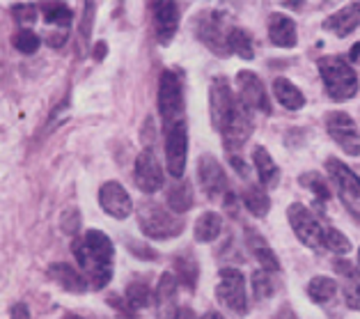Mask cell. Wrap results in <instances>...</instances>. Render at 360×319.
<instances>
[{"mask_svg":"<svg viewBox=\"0 0 360 319\" xmlns=\"http://www.w3.org/2000/svg\"><path fill=\"white\" fill-rule=\"evenodd\" d=\"M177 278H174V273L165 271L159 285H156V292H154V304L159 308L161 317H168V315H174V299H177Z\"/></svg>","mask_w":360,"mask_h":319,"instance_id":"44dd1931","label":"cell"},{"mask_svg":"<svg viewBox=\"0 0 360 319\" xmlns=\"http://www.w3.org/2000/svg\"><path fill=\"white\" fill-rule=\"evenodd\" d=\"M10 319H30V310L25 304H14L10 308Z\"/></svg>","mask_w":360,"mask_h":319,"instance_id":"f35d334b","label":"cell"},{"mask_svg":"<svg viewBox=\"0 0 360 319\" xmlns=\"http://www.w3.org/2000/svg\"><path fill=\"white\" fill-rule=\"evenodd\" d=\"M103 56H106V44H101V42H99V44H96V49H94V58H96V60H101Z\"/></svg>","mask_w":360,"mask_h":319,"instance_id":"f6af8a7d","label":"cell"},{"mask_svg":"<svg viewBox=\"0 0 360 319\" xmlns=\"http://www.w3.org/2000/svg\"><path fill=\"white\" fill-rule=\"evenodd\" d=\"M227 156H230V163L234 165V170L239 173L241 177H245V173H248V170H245V163L241 161V158L236 156V154H227Z\"/></svg>","mask_w":360,"mask_h":319,"instance_id":"b9f144b4","label":"cell"},{"mask_svg":"<svg viewBox=\"0 0 360 319\" xmlns=\"http://www.w3.org/2000/svg\"><path fill=\"white\" fill-rule=\"evenodd\" d=\"M287 218H289V225L294 230V234L298 237V242L307 248H312V251H323V234H326L328 225H323L310 209L301 205V202L289 205Z\"/></svg>","mask_w":360,"mask_h":319,"instance_id":"52a82bcc","label":"cell"},{"mask_svg":"<svg viewBox=\"0 0 360 319\" xmlns=\"http://www.w3.org/2000/svg\"><path fill=\"white\" fill-rule=\"evenodd\" d=\"M186 156H188V127L186 122H181L165 131V163H168V173L174 180H181L184 177Z\"/></svg>","mask_w":360,"mask_h":319,"instance_id":"30bf717a","label":"cell"},{"mask_svg":"<svg viewBox=\"0 0 360 319\" xmlns=\"http://www.w3.org/2000/svg\"><path fill=\"white\" fill-rule=\"evenodd\" d=\"M323 251L338 253V255H347L351 251V242L335 227H326V234H323Z\"/></svg>","mask_w":360,"mask_h":319,"instance_id":"1f68e13d","label":"cell"},{"mask_svg":"<svg viewBox=\"0 0 360 319\" xmlns=\"http://www.w3.org/2000/svg\"><path fill=\"white\" fill-rule=\"evenodd\" d=\"M138 223L143 234L149 239H156V242H163V239H172L184 232V220L174 214L172 209H165L159 202H140L138 207Z\"/></svg>","mask_w":360,"mask_h":319,"instance_id":"5b68a950","label":"cell"},{"mask_svg":"<svg viewBox=\"0 0 360 319\" xmlns=\"http://www.w3.org/2000/svg\"><path fill=\"white\" fill-rule=\"evenodd\" d=\"M63 232L65 234H76L78 230H81V214H78V209H67L63 214Z\"/></svg>","mask_w":360,"mask_h":319,"instance_id":"8d00e7d4","label":"cell"},{"mask_svg":"<svg viewBox=\"0 0 360 319\" xmlns=\"http://www.w3.org/2000/svg\"><path fill=\"white\" fill-rule=\"evenodd\" d=\"M10 12L14 16V21H19V23H34L37 21V10H34L32 5H14Z\"/></svg>","mask_w":360,"mask_h":319,"instance_id":"74e56055","label":"cell"},{"mask_svg":"<svg viewBox=\"0 0 360 319\" xmlns=\"http://www.w3.org/2000/svg\"><path fill=\"white\" fill-rule=\"evenodd\" d=\"M165 198H168V207L174 211V214H184V211H188L193 207V186L188 182H179V184H172L168 193H165Z\"/></svg>","mask_w":360,"mask_h":319,"instance_id":"4316f807","label":"cell"},{"mask_svg":"<svg viewBox=\"0 0 360 319\" xmlns=\"http://www.w3.org/2000/svg\"><path fill=\"white\" fill-rule=\"evenodd\" d=\"M179 28V10L174 3H156L154 5V30H156V37H159L161 46H168V44L174 39Z\"/></svg>","mask_w":360,"mask_h":319,"instance_id":"2e32d148","label":"cell"},{"mask_svg":"<svg viewBox=\"0 0 360 319\" xmlns=\"http://www.w3.org/2000/svg\"><path fill=\"white\" fill-rule=\"evenodd\" d=\"M65 39H67V30H58V32L49 35V37H46V42L51 44V46H63Z\"/></svg>","mask_w":360,"mask_h":319,"instance_id":"60d3db41","label":"cell"},{"mask_svg":"<svg viewBox=\"0 0 360 319\" xmlns=\"http://www.w3.org/2000/svg\"><path fill=\"white\" fill-rule=\"evenodd\" d=\"M99 205L112 218H129L134 211V202L127 189L120 182H106L99 189Z\"/></svg>","mask_w":360,"mask_h":319,"instance_id":"9a60e30c","label":"cell"},{"mask_svg":"<svg viewBox=\"0 0 360 319\" xmlns=\"http://www.w3.org/2000/svg\"><path fill=\"white\" fill-rule=\"evenodd\" d=\"M358 264H360V251H358Z\"/></svg>","mask_w":360,"mask_h":319,"instance_id":"c3c4849f","label":"cell"},{"mask_svg":"<svg viewBox=\"0 0 360 319\" xmlns=\"http://www.w3.org/2000/svg\"><path fill=\"white\" fill-rule=\"evenodd\" d=\"M298 182H301V186H305L307 191H312L317 200H328L330 198L328 186H326V182H323V177L319 173H303L301 177H298Z\"/></svg>","mask_w":360,"mask_h":319,"instance_id":"d6a6232c","label":"cell"},{"mask_svg":"<svg viewBox=\"0 0 360 319\" xmlns=\"http://www.w3.org/2000/svg\"><path fill=\"white\" fill-rule=\"evenodd\" d=\"M198 262L195 258H184V255H179V258H174V278H177L179 282L186 289H195L198 285Z\"/></svg>","mask_w":360,"mask_h":319,"instance_id":"f546056e","label":"cell"},{"mask_svg":"<svg viewBox=\"0 0 360 319\" xmlns=\"http://www.w3.org/2000/svg\"><path fill=\"white\" fill-rule=\"evenodd\" d=\"M269 37L280 49H294L298 44L296 23L292 16L283 12H274L269 16Z\"/></svg>","mask_w":360,"mask_h":319,"instance_id":"ac0fdd59","label":"cell"},{"mask_svg":"<svg viewBox=\"0 0 360 319\" xmlns=\"http://www.w3.org/2000/svg\"><path fill=\"white\" fill-rule=\"evenodd\" d=\"M243 205L252 216L264 218L269 214V209H271V200H269V193H266L264 186H262V184H248V186H245Z\"/></svg>","mask_w":360,"mask_h":319,"instance_id":"d4e9b609","label":"cell"},{"mask_svg":"<svg viewBox=\"0 0 360 319\" xmlns=\"http://www.w3.org/2000/svg\"><path fill=\"white\" fill-rule=\"evenodd\" d=\"M124 299H127V304H129L131 310H143V308H149L154 304V292L145 280H134L127 287V296Z\"/></svg>","mask_w":360,"mask_h":319,"instance_id":"83f0119b","label":"cell"},{"mask_svg":"<svg viewBox=\"0 0 360 319\" xmlns=\"http://www.w3.org/2000/svg\"><path fill=\"white\" fill-rule=\"evenodd\" d=\"M326 131H328V136L342 147L345 154H349V156L360 154V134H358V127L351 115L328 113L326 115Z\"/></svg>","mask_w":360,"mask_h":319,"instance_id":"8fae6325","label":"cell"},{"mask_svg":"<svg viewBox=\"0 0 360 319\" xmlns=\"http://www.w3.org/2000/svg\"><path fill=\"white\" fill-rule=\"evenodd\" d=\"M323 28L330 30L338 37H347L356 28H360V3H351L347 7H342L335 14H330L326 21H323Z\"/></svg>","mask_w":360,"mask_h":319,"instance_id":"ffe728a7","label":"cell"},{"mask_svg":"<svg viewBox=\"0 0 360 319\" xmlns=\"http://www.w3.org/2000/svg\"><path fill=\"white\" fill-rule=\"evenodd\" d=\"M44 12V21L51 23V25H60L63 30L69 28V23H72V10L69 7H65L63 3H46L41 7Z\"/></svg>","mask_w":360,"mask_h":319,"instance_id":"4dcf8cb0","label":"cell"},{"mask_svg":"<svg viewBox=\"0 0 360 319\" xmlns=\"http://www.w3.org/2000/svg\"><path fill=\"white\" fill-rule=\"evenodd\" d=\"M349 60H351V62H360V42L351 46V51H349Z\"/></svg>","mask_w":360,"mask_h":319,"instance_id":"ee69618b","label":"cell"},{"mask_svg":"<svg viewBox=\"0 0 360 319\" xmlns=\"http://www.w3.org/2000/svg\"><path fill=\"white\" fill-rule=\"evenodd\" d=\"M274 94H276V99L280 101V106H285L287 111H298V108H303V106H305L303 92L298 90L292 81H287V78H283V76L274 81Z\"/></svg>","mask_w":360,"mask_h":319,"instance_id":"603a6c76","label":"cell"},{"mask_svg":"<svg viewBox=\"0 0 360 319\" xmlns=\"http://www.w3.org/2000/svg\"><path fill=\"white\" fill-rule=\"evenodd\" d=\"M250 285H252V292L257 299H269L274 294V278H271V273L264 269H257L252 273Z\"/></svg>","mask_w":360,"mask_h":319,"instance_id":"836d02e7","label":"cell"},{"mask_svg":"<svg viewBox=\"0 0 360 319\" xmlns=\"http://www.w3.org/2000/svg\"><path fill=\"white\" fill-rule=\"evenodd\" d=\"M243 101L232 92V85L225 76H216L209 85V120L218 134H225L239 118Z\"/></svg>","mask_w":360,"mask_h":319,"instance_id":"3957f363","label":"cell"},{"mask_svg":"<svg viewBox=\"0 0 360 319\" xmlns=\"http://www.w3.org/2000/svg\"><path fill=\"white\" fill-rule=\"evenodd\" d=\"M63 319H83V317H78V315H74V313H67Z\"/></svg>","mask_w":360,"mask_h":319,"instance_id":"7dc6e473","label":"cell"},{"mask_svg":"<svg viewBox=\"0 0 360 319\" xmlns=\"http://www.w3.org/2000/svg\"><path fill=\"white\" fill-rule=\"evenodd\" d=\"M49 278L56 282L58 287H63L65 292H72V294H83L87 289V280L81 271H76L72 264L67 262H56L49 267Z\"/></svg>","mask_w":360,"mask_h":319,"instance_id":"d6986e66","label":"cell"},{"mask_svg":"<svg viewBox=\"0 0 360 319\" xmlns=\"http://www.w3.org/2000/svg\"><path fill=\"white\" fill-rule=\"evenodd\" d=\"M74 258L81 264V271L92 289H103L112 278V255L115 248L108 234L99 230H87L83 237L74 239Z\"/></svg>","mask_w":360,"mask_h":319,"instance_id":"6da1fadb","label":"cell"},{"mask_svg":"<svg viewBox=\"0 0 360 319\" xmlns=\"http://www.w3.org/2000/svg\"><path fill=\"white\" fill-rule=\"evenodd\" d=\"M317 67H319L323 87H326V94L333 101H349L351 96L358 92V87H360L358 76L354 72V67H351L345 58H338V56L319 58Z\"/></svg>","mask_w":360,"mask_h":319,"instance_id":"7a4b0ae2","label":"cell"},{"mask_svg":"<svg viewBox=\"0 0 360 319\" xmlns=\"http://www.w3.org/2000/svg\"><path fill=\"white\" fill-rule=\"evenodd\" d=\"M345 299H347V306H349L351 310H360V276L347 280Z\"/></svg>","mask_w":360,"mask_h":319,"instance_id":"d590c367","label":"cell"},{"mask_svg":"<svg viewBox=\"0 0 360 319\" xmlns=\"http://www.w3.org/2000/svg\"><path fill=\"white\" fill-rule=\"evenodd\" d=\"M223 230V218L216 211H205L195 220V242L198 244H212L218 239Z\"/></svg>","mask_w":360,"mask_h":319,"instance_id":"cb8c5ba5","label":"cell"},{"mask_svg":"<svg viewBox=\"0 0 360 319\" xmlns=\"http://www.w3.org/2000/svg\"><path fill=\"white\" fill-rule=\"evenodd\" d=\"M198 180L209 198H218L227 191V175L212 154H202L198 158Z\"/></svg>","mask_w":360,"mask_h":319,"instance_id":"5bb4252c","label":"cell"},{"mask_svg":"<svg viewBox=\"0 0 360 319\" xmlns=\"http://www.w3.org/2000/svg\"><path fill=\"white\" fill-rule=\"evenodd\" d=\"M227 49H230V53H234V56H239L241 60L255 58L252 39L243 28H230V35H227Z\"/></svg>","mask_w":360,"mask_h":319,"instance_id":"f1b7e54d","label":"cell"},{"mask_svg":"<svg viewBox=\"0 0 360 319\" xmlns=\"http://www.w3.org/2000/svg\"><path fill=\"white\" fill-rule=\"evenodd\" d=\"M39 46H41V39L32 30H19V32L14 35V49L25 53V56H32V53H37Z\"/></svg>","mask_w":360,"mask_h":319,"instance_id":"e575fe53","label":"cell"},{"mask_svg":"<svg viewBox=\"0 0 360 319\" xmlns=\"http://www.w3.org/2000/svg\"><path fill=\"white\" fill-rule=\"evenodd\" d=\"M202 319H225V317L221 313H216V310H209V313L202 317Z\"/></svg>","mask_w":360,"mask_h":319,"instance_id":"bcb514c9","label":"cell"},{"mask_svg":"<svg viewBox=\"0 0 360 319\" xmlns=\"http://www.w3.org/2000/svg\"><path fill=\"white\" fill-rule=\"evenodd\" d=\"M195 35L205 46L212 49L216 56H227V35L230 30L225 28V14L218 10H207L195 19Z\"/></svg>","mask_w":360,"mask_h":319,"instance_id":"9c48e42d","label":"cell"},{"mask_svg":"<svg viewBox=\"0 0 360 319\" xmlns=\"http://www.w3.org/2000/svg\"><path fill=\"white\" fill-rule=\"evenodd\" d=\"M326 170H328L333 186L338 189L342 205H345L349 214L360 223V177L335 156H330L326 161Z\"/></svg>","mask_w":360,"mask_h":319,"instance_id":"8992f818","label":"cell"},{"mask_svg":"<svg viewBox=\"0 0 360 319\" xmlns=\"http://www.w3.org/2000/svg\"><path fill=\"white\" fill-rule=\"evenodd\" d=\"M236 87H239V99L248 106L250 111L271 115V101H269L266 87L259 81L257 74L241 69V72L236 74Z\"/></svg>","mask_w":360,"mask_h":319,"instance_id":"7c38bea8","label":"cell"},{"mask_svg":"<svg viewBox=\"0 0 360 319\" xmlns=\"http://www.w3.org/2000/svg\"><path fill=\"white\" fill-rule=\"evenodd\" d=\"M274 319H298V317H296V313H294V308L289 306V304H285V306H280V308H278V313H276Z\"/></svg>","mask_w":360,"mask_h":319,"instance_id":"ab89813d","label":"cell"},{"mask_svg":"<svg viewBox=\"0 0 360 319\" xmlns=\"http://www.w3.org/2000/svg\"><path fill=\"white\" fill-rule=\"evenodd\" d=\"M159 115L163 131L172 129L174 124L186 122V101H184V81L174 69H165L159 81Z\"/></svg>","mask_w":360,"mask_h":319,"instance_id":"277c9868","label":"cell"},{"mask_svg":"<svg viewBox=\"0 0 360 319\" xmlns=\"http://www.w3.org/2000/svg\"><path fill=\"white\" fill-rule=\"evenodd\" d=\"M252 163H255V170H257V177H259V184L262 186H276L278 184V180H280V168L276 165L274 156H271L264 147H255Z\"/></svg>","mask_w":360,"mask_h":319,"instance_id":"7402d4cb","label":"cell"},{"mask_svg":"<svg viewBox=\"0 0 360 319\" xmlns=\"http://www.w3.org/2000/svg\"><path fill=\"white\" fill-rule=\"evenodd\" d=\"M338 280L335 278H328V276H317L310 280V285H307V296H310L314 304L319 306H326L330 304L333 299L338 296Z\"/></svg>","mask_w":360,"mask_h":319,"instance_id":"484cf974","label":"cell"},{"mask_svg":"<svg viewBox=\"0 0 360 319\" xmlns=\"http://www.w3.org/2000/svg\"><path fill=\"white\" fill-rule=\"evenodd\" d=\"M218 287H216V296L218 301L232 310L236 315H245L248 310V294H245V276L234 267H225L218 273Z\"/></svg>","mask_w":360,"mask_h":319,"instance_id":"ba28073f","label":"cell"},{"mask_svg":"<svg viewBox=\"0 0 360 319\" xmlns=\"http://www.w3.org/2000/svg\"><path fill=\"white\" fill-rule=\"evenodd\" d=\"M136 186L143 193H156L163 186V168L159 158L152 149H143L136 158V170H134Z\"/></svg>","mask_w":360,"mask_h":319,"instance_id":"4fadbf2b","label":"cell"},{"mask_svg":"<svg viewBox=\"0 0 360 319\" xmlns=\"http://www.w3.org/2000/svg\"><path fill=\"white\" fill-rule=\"evenodd\" d=\"M172 319H198V315L193 313L191 308H179L177 313H174V317Z\"/></svg>","mask_w":360,"mask_h":319,"instance_id":"7bdbcfd3","label":"cell"},{"mask_svg":"<svg viewBox=\"0 0 360 319\" xmlns=\"http://www.w3.org/2000/svg\"><path fill=\"white\" fill-rule=\"evenodd\" d=\"M245 248L252 255V260H257L262 264V269L269 273H278L280 271V260L274 253V248L266 244V239L262 237L257 230L245 227Z\"/></svg>","mask_w":360,"mask_h":319,"instance_id":"e0dca14e","label":"cell"}]
</instances>
